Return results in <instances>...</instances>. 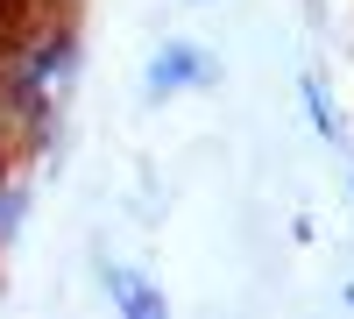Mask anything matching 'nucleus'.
Masks as SVG:
<instances>
[{
	"instance_id": "f257e3e1",
	"label": "nucleus",
	"mask_w": 354,
	"mask_h": 319,
	"mask_svg": "<svg viewBox=\"0 0 354 319\" xmlns=\"http://www.w3.org/2000/svg\"><path fill=\"white\" fill-rule=\"evenodd\" d=\"M177 78H198V57H192V50H170V57H163V64L149 71V85H156V93H170V85H177Z\"/></svg>"
}]
</instances>
